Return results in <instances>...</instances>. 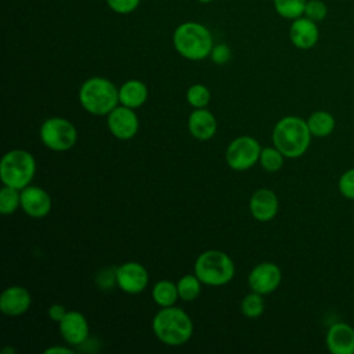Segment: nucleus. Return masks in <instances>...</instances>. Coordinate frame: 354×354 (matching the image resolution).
<instances>
[{"mask_svg": "<svg viewBox=\"0 0 354 354\" xmlns=\"http://www.w3.org/2000/svg\"><path fill=\"white\" fill-rule=\"evenodd\" d=\"M260 144L250 136H242L232 140L225 149L227 165L232 170L243 171L254 166L260 158Z\"/></svg>", "mask_w": 354, "mask_h": 354, "instance_id": "nucleus-8", "label": "nucleus"}, {"mask_svg": "<svg viewBox=\"0 0 354 354\" xmlns=\"http://www.w3.org/2000/svg\"><path fill=\"white\" fill-rule=\"evenodd\" d=\"M66 313H68V310L62 304H51L48 307V317L54 322H59L65 317Z\"/></svg>", "mask_w": 354, "mask_h": 354, "instance_id": "nucleus-32", "label": "nucleus"}, {"mask_svg": "<svg viewBox=\"0 0 354 354\" xmlns=\"http://www.w3.org/2000/svg\"><path fill=\"white\" fill-rule=\"evenodd\" d=\"M337 187L344 198L354 201V169H350L340 176Z\"/></svg>", "mask_w": 354, "mask_h": 354, "instance_id": "nucleus-30", "label": "nucleus"}, {"mask_svg": "<svg viewBox=\"0 0 354 354\" xmlns=\"http://www.w3.org/2000/svg\"><path fill=\"white\" fill-rule=\"evenodd\" d=\"M58 325L62 339L71 346H79L88 337V322L86 317L76 310L68 311Z\"/></svg>", "mask_w": 354, "mask_h": 354, "instance_id": "nucleus-12", "label": "nucleus"}, {"mask_svg": "<svg viewBox=\"0 0 354 354\" xmlns=\"http://www.w3.org/2000/svg\"><path fill=\"white\" fill-rule=\"evenodd\" d=\"M53 353H62V354H72L73 350L68 348V347H61V346H55V347H50L46 350V354H53Z\"/></svg>", "mask_w": 354, "mask_h": 354, "instance_id": "nucleus-33", "label": "nucleus"}, {"mask_svg": "<svg viewBox=\"0 0 354 354\" xmlns=\"http://www.w3.org/2000/svg\"><path fill=\"white\" fill-rule=\"evenodd\" d=\"M326 346L333 354H354V329L344 322L332 325L326 333Z\"/></svg>", "mask_w": 354, "mask_h": 354, "instance_id": "nucleus-17", "label": "nucleus"}, {"mask_svg": "<svg viewBox=\"0 0 354 354\" xmlns=\"http://www.w3.org/2000/svg\"><path fill=\"white\" fill-rule=\"evenodd\" d=\"M282 279V272L279 267L274 263L266 261L257 264L248 277V285L253 292L260 295H268L274 292Z\"/></svg>", "mask_w": 354, "mask_h": 354, "instance_id": "nucleus-11", "label": "nucleus"}, {"mask_svg": "<svg viewBox=\"0 0 354 354\" xmlns=\"http://www.w3.org/2000/svg\"><path fill=\"white\" fill-rule=\"evenodd\" d=\"M80 105L91 115H108L119 104V88L106 77L94 76L79 88Z\"/></svg>", "mask_w": 354, "mask_h": 354, "instance_id": "nucleus-4", "label": "nucleus"}, {"mask_svg": "<svg viewBox=\"0 0 354 354\" xmlns=\"http://www.w3.org/2000/svg\"><path fill=\"white\" fill-rule=\"evenodd\" d=\"M198 3H202V4H206V3H212V1H214V0H196Z\"/></svg>", "mask_w": 354, "mask_h": 354, "instance_id": "nucleus-34", "label": "nucleus"}, {"mask_svg": "<svg viewBox=\"0 0 354 354\" xmlns=\"http://www.w3.org/2000/svg\"><path fill=\"white\" fill-rule=\"evenodd\" d=\"M152 299L159 307L174 306L177 299H180L177 285L166 279L156 282L152 288Z\"/></svg>", "mask_w": 354, "mask_h": 354, "instance_id": "nucleus-20", "label": "nucleus"}, {"mask_svg": "<svg viewBox=\"0 0 354 354\" xmlns=\"http://www.w3.org/2000/svg\"><path fill=\"white\" fill-rule=\"evenodd\" d=\"M307 124H308L311 136L326 137L335 129V119L326 111H315L307 119Z\"/></svg>", "mask_w": 354, "mask_h": 354, "instance_id": "nucleus-21", "label": "nucleus"}, {"mask_svg": "<svg viewBox=\"0 0 354 354\" xmlns=\"http://www.w3.org/2000/svg\"><path fill=\"white\" fill-rule=\"evenodd\" d=\"M187 101L192 108H206L210 102V91L203 84H192L187 90Z\"/></svg>", "mask_w": 354, "mask_h": 354, "instance_id": "nucleus-27", "label": "nucleus"}, {"mask_svg": "<svg viewBox=\"0 0 354 354\" xmlns=\"http://www.w3.org/2000/svg\"><path fill=\"white\" fill-rule=\"evenodd\" d=\"M21 206V191L8 185L0 189V213L4 216L12 214Z\"/></svg>", "mask_w": 354, "mask_h": 354, "instance_id": "nucleus-24", "label": "nucleus"}, {"mask_svg": "<svg viewBox=\"0 0 354 354\" xmlns=\"http://www.w3.org/2000/svg\"><path fill=\"white\" fill-rule=\"evenodd\" d=\"M105 1L111 11L122 15L131 14L138 8L141 3V0H105Z\"/></svg>", "mask_w": 354, "mask_h": 354, "instance_id": "nucleus-29", "label": "nucleus"}, {"mask_svg": "<svg viewBox=\"0 0 354 354\" xmlns=\"http://www.w3.org/2000/svg\"><path fill=\"white\" fill-rule=\"evenodd\" d=\"M116 285L126 293L137 295L142 292L149 281L147 268L137 261L123 263L116 268Z\"/></svg>", "mask_w": 354, "mask_h": 354, "instance_id": "nucleus-10", "label": "nucleus"}, {"mask_svg": "<svg viewBox=\"0 0 354 354\" xmlns=\"http://www.w3.org/2000/svg\"><path fill=\"white\" fill-rule=\"evenodd\" d=\"M155 336L166 346L185 344L194 332V324L189 315L174 306L162 307L152 319Z\"/></svg>", "mask_w": 354, "mask_h": 354, "instance_id": "nucleus-2", "label": "nucleus"}, {"mask_svg": "<svg viewBox=\"0 0 354 354\" xmlns=\"http://www.w3.org/2000/svg\"><path fill=\"white\" fill-rule=\"evenodd\" d=\"M36 173V160L25 149H11L0 162V178L4 185L24 189L30 185Z\"/></svg>", "mask_w": 354, "mask_h": 354, "instance_id": "nucleus-6", "label": "nucleus"}, {"mask_svg": "<svg viewBox=\"0 0 354 354\" xmlns=\"http://www.w3.org/2000/svg\"><path fill=\"white\" fill-rule=\"evenodd\" d=\"M278 198L274 191L268 188H260L253 192L249 201L250 214L261 223L272 220L278 213Z\"/></svg>", "mask_w": 354, "mask_h": 354, "instance_id": "nucleus-16", "label": "nucleus"}, {"mask_svg": "<svg viewBox=\"0 0 354 354\" xmlns=\"http://www.w3.org/2000/svg\"><path fill=\"white\" fill-rule=\"evenodd\" d=\"M231 55H232V53H231L230 46L220 43V44L213 46L209 57L216 65H225L231 59Z\"/></svg>", "mask_w": 354, "mask_h": 354, "instance_id": "nucleus-31", "label": "nucleus"}, {"mask_svg": "<svg viewBox=\"0 0 354 354\" xmlns=\"http://www.w3.org/2000/svg\"><path fill=\"white\" fill-rule=\"evenodd\" d=\"M39 136L44 147L57 152L71 149L77 141L76 127L65 118L46 119L40 126Z\"/></svg>", "mask_w": 354, "mask_h": 354, "instance_id": "nucleus-7", "label": "nucleus"}, {"mask_svg": "<svg viewBox=\"0 0 354 354\" xmlns=\"http://www.w3.org/2000/svg\"><path fill=\"white\" fill-rule=\"evenodd\" d=\"M303 15L318 24L326 18L328 6L322 0H307Z\"/></svg>", "mask_w": 354, "mask_h": 354, "instance_id": "nucleus-28", "label": "nucleus"}, {"mask_svg": "<svg viewBox=\"0 0 354 354\" xmlns=\"http://www.w3.org/2000/svg\"><path fill=\"white\" fill-rule=\"evenodd\" d=\"M32 304L30 293L26 288L14 285L3 290L0 296V310L10 317H18L25 314Z\"/></svg>", "mask_w": 354, "mask_h": 354, "instance_id": "nucleus-15", "label": "nucleus"}, {"mask_svg": "<svg viewBox=\"0 0 354 354\" xmlns=\"http://www.w3.org/2000/svg\"><path fill=\"white\" fill-rule=\"evenodd\" d=\"M201 288H202V282L195 274L183 275L177 282L178 296L184 301L195 300L201 293Z\"/></svg>", "mask_w": 354, "mask_h": 354, "instance_id": "nucleus-22", "label": "nucleus"}, {"mask_svg": "<svg viewBox=\"0 0 354 354\" xmlns=\"http://www.w3.org/2000/svg\"><path fill=\"white\" fill-rule=\"evenodd\" d=\"M148 98V88L144 82L131 79L119 87V104L127 108H140Z\"/></svg>", "mask_w": 354, "mask_h": 354, "instance_id": "nucleus-19", "label": "nucleus"}, {"mask_svg": "<svg viewBox=\"0 0 354 354\" xmlns=\"http://www.w3.org/2000/svg\"><path fill=\"white\" fill-rule=\"evenodd\" d=\"M264 299L263 295L253 292L246 295L241 303V311L248 318H257L264 311Z\"/></svg>", "mask_w": 354, "mask_h": 354, "instance_id": "nucleus-25", "label": "nucleus"}, {"mask_svg": "<svg viewBox=\"0 0 354 354\" xmlns=\"http://www.w3.org/2000/svg\"><path fill=\"white\" fill-rule=\"evenodd\" d=\"M21 207L28 216L41 218L51 210V198L43 188L28 185L21 189Z\"/></svg>", "mask_w": 354, "mask_h": 354, "instance_id": "nucleus-14", "label": "nucleus"}, {"mask_svg": "<svg viewBox=\"0 0 354 354\" xmlns=\"http://www.w3.org/2000/svg\"><path fill=\"white\" fill-rule=\"evenodd\" d=\"M194 274L205 285L223 286L234 278L235 266L227 253L213 249L206 250L196 257Z\"/></svg>", "mask_w": 354, "mask_h": 354, "instance_id": "nucleus-5", "label": "nucleus"}, {"mask_svg": "<svg viewBox=\"0 0 354 354\" xmlns=\"http://www.w3.org/2000/svg\"><path fill=\"white\" fill-rule=\"evenodd\" d=\"M106 116V124L113 137L119 140H130L137 134L140 122L131 108L118 105Z\"/></svg>", "mask_w": 354, "mask_h": 354, "instance_id": "nucleus-9", "label": "nucleus"}, {"mask_svg": "<svg viewBox=\"0 0 354 354\" xmlns=\"http://www.w3.org/2000/svg\"><path fill=\"white\" fill-rule=\"evenodd\" d=\"M174 50L185 59L202 61L210 55L213 37L210 30L199 22L187 21L180 24L173 32Z\"/></svg>", "mask_w": 354, "mask_h": 354, "instance_id": "nucleus-1", "label": "nucleus"}, {"mask_svg": "<svg viewBox=\"0 0 354 354\" xmlns=\"http://www.w3.org/2000/svg\"><path fill=\"white\" fill-rule=\"evenodd\" d=\"M283 158H285L283 153L277 147H274V148L267 147V148L261 149L259 162L264 170L278 171L283 165Z\"/></svg>", "mask_w": 354, "mask_h": 354, "instance_id": "nucleus-26", "label": "nucleus"}, {"mask_svg": "<svg viewBox=\"0 0 354 354\" xmlns=\"http://www.w3.org/2000/svg\"><path fill=\"white\" fill-rule=\"evenodd\" d=\"M307 0H272L274 8L283 19H296L304 14Z\"/></svg>", "mask_w": 354, "mask_h": 354, "instance_id": "nucleus-23", "label": "nucleus"}, {"mask_svg": "<svg viewBox=\"0 0 354 354\" xmlns=\"http://www.w3.org/2000/svg\"><path fill=\"white\" fill-rule=\"evenodd\" d=\"M311 133L307 120L299 116H285L272 130V142L285 158H299L308 149Z\"/></svg>", "mask_w": 354, "mask_h": 354, "instance_id": "nucleus-3", "label": "nucleus"}, {"mask_svg": "<svg viewBox=\"0 0 354 354\" xmlns=\"http://www.w3.org/2000/svg\"><path fill=\"white\" fill-rule=\"evenodd\" d=\"M188 130L196 140L206 141L216 134L217 120L206 108H196L188 118Z\"/></svg>", "mask_w": 354, "mask_h": 354, "instance_id": "nucleus-18", "label": "nucleus"}, {"mask_svg": "<svg viewBox=\"0 0 354 354\" xmlns=\"http://www.w3.org/2000/svg\"><path fill=\"white\" fill-rule=\"evenodd\" d=\"M289 39L296 48L310 50L319 40V29L317 22L301 15L292 21L289 26Z\"/></svg>", "mask_w": 354, "mask_h": 354, "instance_id": "nucleus-13", "label": "nucleus"}]
</instances>
